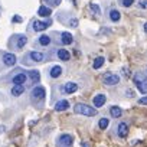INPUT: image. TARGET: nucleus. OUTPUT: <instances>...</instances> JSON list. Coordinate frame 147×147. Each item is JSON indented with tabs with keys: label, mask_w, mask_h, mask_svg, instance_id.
I'll return each instance as SVG.
<instances>
[{
	"label": "nucleus",
	"mask_w": 147,
	"mask_h": 147,
	"mask_svg": "<svg viewBox=\"0 0 147 147\" xmlns=\"http://www.w3.org/2000/svg\"><path fill=\"white\" fill-rule=\"evenodd\" d=\"M74 111H75L77 114H81V115H85V117H94L97 115V108L88 105V104H77L75 107H74Z\"/></svg>",
	"instance_id": "nucleus-1"
},
{
	"label": "nucleus",
	"mask_w": 147,
	"mask_h": 147,
	"mask_svg": "<svg viewBox=\"0 0 147 147\" xmlns=\"http://www.w3.org/2000/svg\"><path fill=\"white\" fill-rule=\"evenodd\" d=\"M110 114H111V117H114V118H120L121 114H123V110H121L120 107H117V105H113V107L110 108Z\"/></svg>",
	"instance_id": "nucleus-19"
},
{
	"label": "nucleus",
	"mask_w": 147,
	"mask_h": 147,
	"mask_svg": "<svg viewBox=\"0 0 147 147\" xmlns=\"http://www.w3.org/2000/svg\"><path fill=\"white\" fill-rule=\"evenodd\" d=\"M124 75H125L127 78L130 77V71H128V69H124Z\"/></svg>",
	"instance_id": "nucleus-33"
},
{
	"label": "nucleus",
	"mask_w": 147,
	"mask_h": 147,
	"mask_svg": "<svg viewBox=\"0 0 147 147\" xmlns=\"http://www.w3.org/2000/svg\"><path fill=\"white\" fill-rule=\"evenodd\" d=\"M104 62H105L104 56H98V58H95V61H94V63H92V68H94V69H100V68L104 65Z\"/></svg>",
	"instance_id": "nucleus-24"
},
{
	"label": "nucleus",
	"mask_w": 147,
	"mask_h": 147,
	"mask_svg": "<svg viewBox=\"0 0 147 147\" xmlns=\"http://www.w3.org/2000/svg\"><path fill=\"white\" fill-rule=\"evenodd\" d=\"M78 90V85L75 82H66L63 85V92L65 94H74V92H77Z\"/></svg>",
	"instance_id": "nucleus-10"
},
{
	"label": "nucleus",
	"mask_w": 147,
	"mask_h": 147,
	"mask_svg": "<svg viewBox=\"0 0 147 147\" xmlns=\"http://www.w3.org/2000/svg\"><path fill=\"white\" fill-rule=\"evenodd\" d=\"M108 124H110V120L104 117V118H101V120H100V123H98V127H100L101 130H105V128L108 127Z\"/></svg>",
	"instance_id": "nucleus-25"
},
{
	"label": "nucleus",
	"mask_w": 147,
	"mask_h": 147,
	"mask_svg": "<svg viewBox=\"0 0 147 147\" xmlns=\"http://www.w3.org/2000/svg\"><path fill=\"white\" fill-rule=\"evenodd\" d=\"M28 75H29V78H30V81H32L33 84H38L39 80H40V74H39V71H36V69L29 71V72H28Z\"/></svg>",
	"instance_id": "nucleus-14"
},
{
	"label": "nucleus",
	"mask_w": 147,
	"mask_h": 147,
	"mask_svg": "<svg viewBox=\"0 0 147 147\" xmlns=\"http://www.w3.org/2000/svg\"><path fill=\"white\" fill-rule=\"evenodd\" d=\"M72 40H74V38H72V35H71L69 32L61 33V42H62L63 45H69V43H72Z\"/></svg>",
	"instance_id": "nucleus-15"
},
{
	"label": "nucleus",
	"mask_w": 147,
	"mask_h": 147,
	"mask_svg": "<svg viewBox=\"0 0 147 147\" xmlns=\"http://www.w3.org/2000/svg\"><path fill=\"white\" fill-rule=\"evenodd\" d=\"M110 19H111V22H118L121 19V13L117 9H111L110 10Z\"/></svg>",
	"instance_id": "nucleus-21"
},
{
	"label": "nucleus",
	"mask_w": 147,
	"mask_h": 147,
	"mask_svg": "<svg viewBox=\"0 0 147 147\" xmlns=\"http://www.w3.org/2000/svg\"><path fill=\"white\" fill-rule=\"evenodd\" d=\"M2 61H3V63L6 65V66H13V65H16V55L15 53H12V52H6V53H3V58H2Z\"/></svg>",
	"instance_id": "nucleus-6"
},
{
	"label": "nucleus",
	"mask_w": 147,
	"mask_h": 147,
	"mask_svg": "<svg viewBox=\"0 0 147 147\" xmlns=\"http://www.w3.org/2000/svg\"><path fill=\"white\" fill-rule=\"evenodd\" d=\"M138 6L141 9H147V0H138Z\"/></svg>",
	"instance_id": "nucleus-28"
},
{
	"label": "nucleus",
	"mask_w": 147,
	"mask_h": 147,
	"mask_svg": "<svg viewBox=\"0 0 147 147\" xmlns=\"http://www.w3.org/2000/svg\"><path fill=\"white\" fill-rule=\"evenodd\" d=\"M26 80H28L26 74H23V72H22V74H18V75H15V77H13L12 82H13L15 85H18V84H22V85H23V84L26 82Z\"/></svg>",
	"instance_id": "nucleus-12"
},
{
	"label": "nucleus",
	"mask_w": 147,
	"mask_h": 147,
	"mask_svg": "<svg viewBox=\"0 0 147 147\" xmlns=\"http://www.w3.org/2000/svg\"><path fill=\"white\" fill-rule=\"evenodd\" d=\"M18 40H16V49L18 51H20L26 43H28V36L26 35H18V36H15Z\"/></svg>",
	"instance_id": "nucleus-9"
},
{
	"label": "nucleus",
	"mask_w": 147,
	"mask_h": 147,
	"mask_svg": "<svg viewBox=\"0 0 147 147\" xmlns=\"http://www.w3.org/2000/svg\"><path fill=\"white\" fill-rule=\"evenodd\" d=\"M72 143H74V137L69 136V134H62L58 141H56V147H72Z\"/></svg>",
	"instance_id": "nucleus-4"
},
{
	"label": "nucleus",
	"mask_w": 147,
	"mask_h": 147,
	"mask_svg": "<svg viewBox=\"0 0 147 147\" xmlns=\"http://www.w3.org/2000/svg\"><path fill=\"white\" fill-rule=\"evenodd\" d=\"M13 20H15V22H20V20H22V18H20V16H15V19H13Z\"/></svg>",
	"instance_id": "nucleus-34"
},
{
	"label": "nucleus",
	"mask_w": 147,
	"mask_h": 147,
	"mask_svg": "<svg viewBox=\"0 0 147 147\" xmlns=\"http://www.w3.org/2000/svg\"><path fill=\"white\" fill-rule=\"evenodd\" d=\"M32 26H33V30H35V32H42V30H45V29L49 26V23H46V22H39V20H35V22L32 23Z\"/></svg>",
	"instance_id": "nucleus-11"
},
{
	"label": "nucleus",
	"mask_w": 147,
	"mask_h": 147,
	"mask_svg": "<svg viewBox=\"0 0 147 147\" xmlns=\"http://www.w3.org/2000/svg\"><path fill=\"white\" fill-rule=\"evenodd\" d=\"M146 71H147V66H146Z\"/></svg>",
	"instance_id": "nucleus-37"
},
{
	"label": "nucleus",
	"mask_w": 147,
	"mask_h": 147,
	"mask_svg": "<svg viewBox=\"0 0 147 147\" xmlns=\"http://www.w3.org/2000/svg\"><path fill=\"white\" fill-rule=\"evenodd\" d=\"M68 107H69V102H68L66 100H61V101H58V102L55 104V110H56V111H65Z\"/></svg>",
	"instance_id": "nucleus-18"
},
{
	"label": "nucleus",
	"mask_w": 147,
	"mask_h": 147,
	"mask_svg": "<svg viewBox=\"0 0 147 147\" xmlns=\"http://www.w3.org/2000/svg\"><path fill=\"white\" fill-rule=\"evenodd\" d=\"M38 43H39L40 46H48V45H51V36H48V35H42V36H39Z\"/></svg>",
	"instance_id": "nucleus-22"
},
{
	"label": "nucleus",
	"mask_w": 147,
	"mask_h": 147,
	"mask_svg": "<svg viewBox=\"0 0 147 147\" xmlns=\"http://www.w3.org/2000/svg\"><path fill=\"white\" fill-rule=\"evenodd\" d=\"M48 2H51L52 5H55V6H58V5L61 3V0H48Z\"/></svg>",
	"instance_id": "nucleus-31"
},
{
	"label": "nucleus",
	"mask_w": 147,
	"mask_h": 147,
	"mask_svg": "<svg viewBox=\"0 0 147 147\" xmlns=\"http://www.w3.org/2000/svg\"><path fill=\"white\" fill-rule=\"evenodd\" d=\"M58 58H59L61 61H69L71 55H69V52H68L66 49H59V51H58Z\"/></svg>",
	"instance_id": "nucleus-23"
},
{
	"label": "nucleus",
	"mask_w": 147,
	"mask_h": 147,
	"mask_svg": "<svg viewBox=\"0 0 147 147\" xmlns=\"http://www.w3.org/2000/svg\"><path fill=\"white\" fill-rule=\"evenodd\" d=\"M38 15H39V16H42V18H49V16L52 15V10H51V7L40 6V7H39V10H38Z\"/></svg>",
	"instance_id": "nucleus-17"
},
{
	"label": "nucleus",
	"mask_w": 147,
	"mask_h": 147,
	"mask_svg": "<svg viewBox=\"0 0 147 147\" xmlns=\"http://www.w3.org/2000/svg\"><path fill=\"white\" fill-rule=\"evenodd\" d=\"M105 101H107L105 94H97V95L94 97V107H95V108H100V107H102V105L105 104Z\"/></svg>",
	"instance_id": "nucleus-7"
},
{
	"label": "nucleus",
	"mask_w": 147,
	"mask_h": 147,
	"mask_svg": "<svg viewBox=\"0 0 147 147\" xmlns=\"http://www.w3.org/2000/svg\"><path fill=\"white\" fill-rule=\"evenodd\" d=\"M23 91H25V85H22V84H18V85H13L12 87V95L13 97H19V95H22L23 94Z\"/></svg>",
	"instance_id": "nucleus-13"
},
{
	"label": "nucleus",
	"mask_w": 147,
	"mask_h": 147,
	"mask_svg": "<svg viewBox=\"0 0 147 147\" xmlns=\"http://www.w3.org/2000/svg\"><path fill=\"white\" fill-rule=\"evenodd\" d=\"M30 95H32V100L36 102V101H43L46 92H45V88H43V87H35V88L32 90Z\"/></svg>",
	"instance_id": "nucleus-5"
},
{
	"label": "nucleus",
	"mask_w": 147,
	"mask_h": 147,
	"mask_svg": "<svg viewBox=\"0 0 147 147\" xmlns=\"http://www.w3.org/2000/svg\"><path fill=\"white\" fill-rule=\"evenodd\" d=\"M82 147H90V146H88V143H82Z\"/></svg>",
	"instance_id": "nucleus-36"
},
{
	"label": "nucleus",
	"mask_w": 147,
	"mask_h": 147,
	"mask_svg": "<svg viewBox=\"0 0 147 147\" xmlns=\"http://www.w3.org/2000/svg\"><path fill=\"white\" fill-rule=\"evenodd\" d=\"M102 81H104L105 85L113 87V85L120 84V75H117V74H114V72H105L104 77H102Z\"/></svg>",
	"instance_id": "nucleus-3"
},
{
	"label": "nucleus",
	"mask_w": 147,
	"mask_h": 147,
	"mask_svg": "<svg viewBox=\"0 0 147 147\" xmlns=\"http://www.w3.org/2000/svg\"><path fill=\"white\" fill-rule=\"evenodd\" d=\"M90 7H91V10H92L95 15H101V10H100L98 5H95V3H91V5H90Z\"/></svg>",
	"instance_id": "nucleus-26"
},
{
	"label": "nucleus",
	"mask_w": 147,
	"mask_h": 147,
	"mask_svg": "<svg viewBox=\"0 0 147 147\" xmlns=\"http://www.w3.org/2000/svg\"><path fill=\"white\" fill-rule=\"evenodd\" d=\"M117 134H118V137H121V138L127 137V134H128V125H127L125 123H120L118 127H117Z\"/></svg>",
	"instance_id": "nucleus-8"
},
{
	"label": "nucleus",
	"mask_w": 147,
	"mask_h": 147,
	"mask_svg": "<svg viewBox=\"0 0 147 147\" xmlns=\"http://www.w3.org/2000/svg\"><path fill=\"white\" fill-rule=\"evenodd\" d=\"M77 25H78V20H77V19H72V20H71V26H72V28H77Z\"/></svg>",
	"instance_id": "nucleus-30"
},
{
	"label": "nucleus",
	"mask_w": 147,
	"mask_h": 147,
	"mask_svg": "<svg viewBox=\"0 0 147 147\" xmlns=\"http://www.w3.org/2000/svg\"><path fill=\"white\" fill-rule=\"evenodd\" d=\"M29 58H30L33 62H43V59H45L43 53H40V52H35V51L29 53Z\"/></svg>",
	"instance_id": "nucleus-16"
},
{
	"label": "nucleus",
	"mask_w": 147,
	"mask_h": 147,
	"mask_svg": "<svg viewBox=\"0 0 147 147\" xmlns=\"http://www.w3.org/2000/svg\"><path fill=\"white\" fill-rule=\"evenodd\" d=\"M125 95L131 98V97H133V91H131V90H127V91H125Z\"/></svg>",
	"instance_id": "nucleus-32"
},
{
	"label": "nucleus",
	"mask_w": 147,
	"mask_h": 147,
	"mask_svg": "<svg viewBox=\"0 0 147 147\" xmlns=\"http://www.w3.org/2000/svg\"><path fill=\"white\" fill-rule=\"evenodd\" d=\"M49 75H51V78H58V77H61V75H62V68L58 66V65H55V66L51 69Z\"/></svg>",
	"instance_id": "nucleus-20"
},
{
	"label": "nucleus",
	"mask_w": 147,
	"mask_h": 147,
	"mask_svg": "<svg viewBox=\"0 0 147 147\" xmlns=\"http://www.w3.org/2000/svg\"><path fill=\"white\" fill-rule=\"evenodd\" d=\"M133 3H134V0H121V5H123L124 7H130Z\"/></svg>",
	"instance_id": "nucleus-27"
},
{
	"label": "nucleus",
	"mask_w": 147,
	"mask_h": 147,
	"mask_svg": "<svg viewBox=\"0 0 147 147\" xmlns=\"http://www.w3.org/2000/svg\"><path fill=\"white\" fill-rule=\"evenodd\" d=\"M133 80H134V84L138 88V91L141 94H147V77L144 75V74L143 72H136Z\"/></svg>",
	"instance_id": "nucleus-2"
},
{
	"label": "nucleus",
	"mask_w": 147,
	"mask_h": 147,
	"mask_svg": "<svg viewBox=\"0 0 147 147\" xmlns=\"http://www.w3.org/2000/svg\"><path fill=\"white\" fill-rule=\"evenodd\" d=\"M138 104H140V105H147V95L143 97V98H140V100H138Z\"/></svg>",
	"instance_id": "nucleus-29"
},
{
	"label": "nucleus",
	"mask_w": 147,
	"mask_h": 147,
	"mask_svg": "<svg viewBox=\"0 0 147 147\" xmlns=\"http://www.w3.org/2000/svg\"><path fill=\"white\" fill-rule=\"evenodd\" d=\"M144 32H146V33H147V22H146V23H144Z\"/></svg>",
	"instance_id": "nucleus-35"
}]
</instances>
